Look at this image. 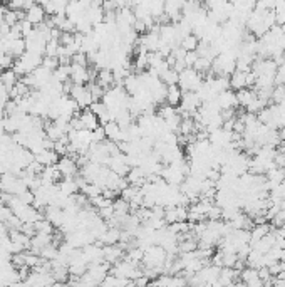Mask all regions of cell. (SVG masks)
Returning <instances> with one entry per match:
<instances>
[{
	"instance_id": "ffe728a7",
	"label": "cell",
	"mask_w": 285,
	"mask_h": 287,
	"mask_svg": "<svg viewBox=\"0 0 285 287\" xmlns=\"http://www.w3.org/2000/svg\"><path fill=\"white\" fill-rule=\"evenodd\" d=\"M273 14H275V22L278 25H285V0H277Z\"/></svg>"
},
{
	"instance_id": "9a60e30c",
	"label": "cell",
	"mask_w": 285,
	"mask_h": 287,
	"mask_svg": "<svg viewBox=\"0 0 285 287\" xmlns=\"http://www.w3.org/2000/svg\"><path fill=\"white\" fill-rule=\"evenodd\" d=\"M181 98H183V91L178 84H171L166 87V103L168 104L178 108L179 103H181Z\"/></svg>"
},
{
	"instance_id": "ac0fdd59",
	"label": "cell",
	"mask_w": 285,
	"mask_h": 287,
	"mask_svg": "<svg viewBox=\"0 0 285 287\" xmlns=\"http://www.w3.org/2000/svg\"><path fill=\"white\" fill-rule=\"evenodd\" d=\"M198 44H200V39L195 35L193 32L192 34H188V35H184V37L179 40V45L184 49V51H197L198 49Z\"/></svg>"
},
{
	"instance_id": "ba28073f",
	"label": "cell",
	"mask_w": 285,
	"mask_h": 287,
	"mask_svg": "<svg viewBox=\"0 0 285 287\" xmlns=\"http://www.w3.org/2000/svg\"><path fill=\"white\" fill-rule=\"evenodd\" d=\"M77 116L81 119L84 129H91V131H94L98 126H101V121H99V118L96 116V113H94L91 108L81 109V111L77 113Z\"/></svg>"
},
{
	"instance_id": "52a82bcc",
	"label": "cell",
	"mask_w": 285,
	"mask_h": 287,
	"mask_svg": "<svg viewBox=\"0 0 285 287\" xmlns=\"http://www.w3.org/2000/svg\"><path fill=\"white\" fill-rule=\"evenodd\" d=\"M24 19L29 20L32 25H39V24L45 22V20H47V12H45V9L42 7V5L34 4V5H30V7L25 9Z\"/></svg>"
},
{
	"instance_id": "30bf717a",
	"label": "cell",
	"mask_w": 285,
	"mask_h": 287,
	"mask_svg": "<svg viewBox=\"0 0 285 287\" xmlns=\"http://www.w3.org/2000/svg\"><path fill=\"white\" fill-rule=\"evenodd\" d=\"M240 280L244 285H263V280L260 279V275H258V269L255 267H250V265H247L245 269L240 270Z\"/></svg>"
},
{
	"instance_id": "7a4b0ae2",
	"label": "cell",
	"mask_w": 285,
	"mask_h": 287,
	"mask_svg": "<svg viewBox=\"0 0 285 287\" xmlns=\"http://www.w3.org/2000/svg\"><path fill=\"white\" fill-rule=\"evenodd\" d=\"M203 74H200L197 69L193 67H184L183 71H179V79H178V86L181 87L183 92L186 91H195L197 92L200 87L203 86Z\"/></svg>"
},
{
	"instance_id": "5bb4252c",
	"label": "cell",
	"mask_w": 285,
	"mask_h": 287,
	"mask_svg": "<svg viewBox=\"0 0 285 287\" xmlns=\"http://www.w3.org/2000/svg\"><path fill=\"white\" fill-rule=\"evenodd\" d=\"M96 82L103 87L104 91L109 89V87H113L116 84L113 69H108V67H106V69H99L98 76H96Z\"/></svg>"
},
{
	"instance_id": "d6986e66",
	"label": "cell",
	"mask_w": 285,
	"mask_h": 287,
	"mask_svg": "<svg viewBox=\"0 0 285 287\" xmlns=\"http://www.w3.org/2000/svg\"><path fill=\"white\" fill-rule=\"evenodd\" d=\"M39 255L42 259H45V260H54L57 255H59V247H57L56 244H49V245H45V247H42L40 249V252Z\"/></svg>"
},
{
	"instance_id": "5b68a950",
	"label": "cell",
	"mask_w": 285,
	"mask_h": 287,
	"mask_svg": "<svg viewBox=\"0 0 285 287\" xmlns=\"http://www.w3.org/2000/svg\"><path fill=\"white\" fill-rule=\"evenodd\" d=\"M71 81L74 84H87L89 81H92V76L89 72L87 66L71 62Z\"/></svg>"
},
{
	"instance_id": "7c38bea8",
	"label": "cell",
	"mask_w": 285,
	"mask_h": 287,
	"mask_svg": "<svg viewBox=\"0 0 285 287\" xmlns=\"http://www.w3.org/2000/svg\"><path fill=\"white\" fill-rule=\"evenodd\" d=\"M34 156H35V160L44 166L56 165L57 161H59V155L56 153L54 148H44V150H40L39 153H35Z\"/></svg>"
},
{
	"instance_id": "e0dca14e",
	"label": "cell",
	"mask_w": 285,
	"mask_h": 287,
	"mask_svg": "<svg viewBox=\"0 0 285 287\" xmlns=\"http://www.w3.org/2000/svg\"><path fill=\"white\" fill-rule=\"evenodd\" d=\"M160 79L165 82L166 86H171V84H178V79H179V72L173 67H168L166 71H163L160 74Z\"/></svg>"
},
{
	"instance_id": "3957f363",
	"label": "cell",
	"mask_w": 285,
	"mask_h": 287,
	"mask_svg": "<svg viewBox=\"0 0 285 287\" xmlns=\"http://www.w3.org/2000/svg\"><path fill=\"white\" fill-rule=\"evenodd\" d=\"M69 96L77 103V106L81 109H86L92 104L94 98L91 94V89L87 87V84H71L69 89Z\"/></svg>"
},
{
	"instance_id": "7402d4cb",
	"label": "cell",
	"mask_w": 285,
	"mask_h": 287,
	"mask_svg": "<svg viewBox=\"0 0 285 287\" xmlns=\"http://www.w3.org/2000/svg\"><path fill=\"white\" fill-rule=\"evenodd\" d=\"M7 233H9V227H7V223L0 220V237H2V235H7Z\"/></svg>"
},
{
	"instance_id": "44dd1931",
	"label": "cell",
	"mask_w": 285,
	"mask_h": 287,
	"mask_svg": "<svg viewBox=\"0 0 285 287\" xmlns=\"http://www.w3.org/2000/svg\"><path fill=\"white\" fill-rule=\"evenodd\" d=\"M42 66L51 71H56L59 67V57H51V56L42 57Z\"/></svg>"
},
{
	"instance_id": "277c9868",
	"label": "cell",
	"mask_w": 285,
	"mask_h": 287,
	"mask_svg": "<svg viewBox=\"0 0 285 287\" xmlns=\"http://www.w3.org/2000/svg\"><path fill=\"white\" fill-rule=\"evenodd\" d=\"M57 168H59L62 176H69V178H76V175L79 173V165L74 156L71 155H64L61 156L59 161H57Z\"/></svg>"
},
{
	"instance_id": "8992f818",
	"label": "cell",
	"mask_w": 285,
	"mask_h": 287,
	"mask_svg": "<svg viewBox=\"0 0 285 287\" xmlns=\"http://www.w3.org/2000/svg\"><path fill=\"white\" fill-rule=\"evenodd\" d=\"M165 220L166 223H175V222H184L188 220V208L186 205H173L165 208Z\"/></svg>"
},
{
	"instance_id": "4fadbf2b",
	"label": "cell",
	"mask_w": 285,
	"mask_h": 287,
	"mask_svg": "<svg viewBox=\"0 0 285 287\" xmlns=\"http://www.w3.org/2000/svg\"><path fill=\"white\" fill-rule=\"evenodd\" d=\"M57 186H59V192H62L64 195H76V193L81 192L77 180L69 178V176H62L61 181H57Z\"/></svg>"
},
{
	"instance_id": "9c48e42d",
	"label": "cell",
	"mask_w": 285,
	"mask_h": 287,
	"mask_svg": "<svg viewBox=\"0 0 285 287\" xmlns=\"http://www.w3.org/2000/svg\"><path fill=\"white\" fill-rule=\"evenodd\" d=\"M216 103H218L220 109L223 111V109H235L239 106V101H236V92L233 89H225L218 92V96H216Z\"/></svg>"
},
{
	"instance_id": "8fae6325",
	"label": "cell",
	"mask_w": 285,
	"mask_h": 287,
	"mask_svg": "<svg viewBox=\"0 0 285 287\" xmlns=\"http://www.w3.org/2000/svg\"><path fill=\"white\" fill-rule=\"evenodd\" d=\"M249 72V71H247ZM247 72L245 71H239L235 69L231 74L228 76L230 79V89L233 91H240V89H245V87H249V84H247Z\"/></svg>"
},
{
	"instance_id": "6da1fadb",
	"label": "cell",
	"mask_w": 285,
	"mask_h": 287,
	"mask_svg": "<svg viewBox=\"0 0 285 287\" xmlns=\"http://www.w3.org/2000/svg\"><path fill=\"white\" fill-rule=\"evenodd\" d=\"M168 252L161 245H150V247L145 249V255H142V267H153V269H160L161 272H165L163 267H165Z\"/></svg>"
},
{
	"instance_id": "2e32d148",
	"label": "cell",
	"mask_w": 285,
	"mask_h": 287,
	"mask_svg": "<svg viewBox=\"0 0 285 287\" xmlns=\"http://www.w3.org/2000/svg\"><path fill=\"white\" fill-rule=\"evenodd\" d=\"M0 81H2V84L10 91L15 84H17L19 76H17V72H15V71L12 69V67H10V69L0 71Z\"/></svg>"
}]
</instances>
